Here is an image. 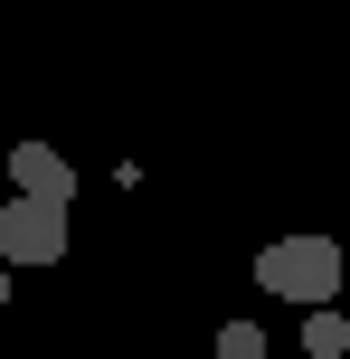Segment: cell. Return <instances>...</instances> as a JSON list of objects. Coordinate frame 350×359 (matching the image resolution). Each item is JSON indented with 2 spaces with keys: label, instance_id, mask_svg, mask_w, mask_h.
Wrapping results in <instances>:
<instances>
[{
  "label": "cell",
  "instance_id": "cell-1",
  "mask_svg": "<svg viewBox=\"0 0 350 359\" xmlns=\"http://www.w3.org/2000/svg\"><path fill=\"white\" fill-rule=\"evenodd\" d=\"M256 284L275 293V303H294V312H322L341 293V246L332 236H275V246L256 255Z\"/></svg>",
  "mask_w": 350,
  "mask_h": 359
},
{
  "label": "cell",
  "instance_id": "cell-2",
  "mask_svg": "<svg viewBox=\"0 0 350 359\" xmlns=\"http://www.w3.org/2000/svg\"><path fill=\"white\" fill-rule=\"evenodd\" d=\"M0 265H67V208L10 198L0 208Z\"/></svg>",
  "mask_w": 350,
  "mask_h": 359
},
{
  "label": "cell",
  "instance_id": "cell-3",
  "mask_svg": "<svg viewBox=\"0 0 350 359\" xmlns=\"http://www.w3.org/2000/svg\"><path fill=\"white\" fill-rule=\"evenodd\" d=\"M10 189L67 208V198H76V170H67V151H57V142H10Z\"/></svg>",
  "mask_w": 350,
  "mask_h": 359
},
{
  "label": "cell",
  "instance_id": "cell-4",
  "mask_svg": "<svg viewBox=\"0 0 350 359\" xmlns=\"http://www.w3.org/2000/svg\"><path fill=\"white\" fill-rule=\"evenodd\" d=\"M303 350H313V359H350V322H341L332 303H322V312H303Z\"/></svg>",
  "mask_w": 350,
  "mask_h": 359
},
{
  "label": "cell",
  "instance_id": "cell-5",
  "mask_svg": "<svg viewBox=\"0 0 350 359\" xmlns=\"http://www.w3.org/2000/svg\"><path fill=\"white\" fill-rule=\"evenodd\" d=\"M218 359H265V331L256 322H227L218 331Z\"/></svg>",
  "mask_w": 350,
  "mask_h": 359
},
{
  "label": "cell",
  "instance_id": "cell-6",
  "mask_svg": "<svg viewBox=\"0 0 350 359\" xmlns=\"http://www.w3.org/2000/svg\"><path fill=\"white\" fill-rule=\"evenodd\" d=\"M0 303H10V265H0Z\"/></svg>",
  "mask_w": 350,
  "mask_h": 359
},
{
  "label": "cell",
  "instance_id": "cell-7",
  "mask_svg": "<svg viewBox=\"0 0 350 359\" xmlns=\"http://www.w3.org/2000/svg\"><path fill=\"white\" fill-rule=\"evenodd\" d=\"M341 284H350V255H341Z\"/></svg>",
  "mask_w": 350,
  "mask_h": 359
}]
</instances>
